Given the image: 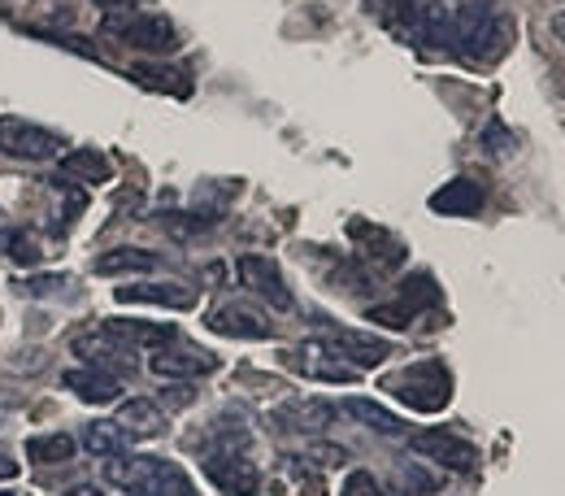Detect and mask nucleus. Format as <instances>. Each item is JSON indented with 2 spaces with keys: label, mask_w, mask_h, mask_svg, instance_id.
Wrapping results in <instances>:
<instances>
[{
  "label": "nucleus",
  "mask_w": 565,
  "mask_h": 496,
  "mask_svg": "<svg viewBox=\"0 0 565 496\" xmlns=\"http://www.w3.org/2000/svg\"><path fill=\"white\" fill-rule=\"evenodd\" d=\"M452 44L461 57L470 62H495L509 44V22L504 13L495 9V0H470L457 9V22H452Z\"/></svg>",
  "instance_id": "f257e3e1"
},
{
  "label": "nucleus",
  "mask_w": 565,
  "mask_h": 496,
  "mask_svg": "<svg viewBox=\"0 0 565 496\" xmlns=\"http://www.w3.org/2000/svg\"><path fill=\"white\" fill-rule=\"evenodd\" d=\"M383 388H387L401 405H409V410H418V414H439V410L452 401V374H448L444 361H435V357H430V361H414V366L387 374Z\"/></svg>",
  "instance_id": "f03ea898"
},
{
  "label": "nucleus",
  "mask_w": 565,
  "mask_h": 496,
  "mask_svg": "<svg viewBox=\"0 0 565 496\" xmlns=\"http://www.w3.org/2000/svg\"><path fill=\"white\" fill-rule=\"evenodd\" d=\"M105 31L109 35H118L122 44H131V49H140V53H174L179 49V31L166 22V18H157V13H114L109 22H105Z\"/></svg>",
  "instance_id": "7ed1b4c3"
},
{
  "label": "nucleus",
  "mask_w": 565,
  "mask_h": 496,
  "mask_svg": "<svg viewBox=\"0 0 565 496\" xmlns=\"http://www.w3.org/2000/svg\"><path fill=\"white\" fill-rule=\"evenodd\" d=\"M0 152L4 157H18V161H53L62 152V140L26 118H13V114H0Z\"/></svg>",
  "instance_id": "20e7f679"
},
{
  "label": "nucleus",
  "mask_w": 565,
  "mask_h": 496,
  "mask_svg": "<svg viewBox=\"0 0 565 496\" xmlns=\"http://www.w3.org/2000/svg\"><path fill=\"white\" fill-rule=\"evenodd\" d=\"M287 361H291L305 379H318V383H353L356 374H361V370L349 366L327 340H305V345H296Z\"/></svg>",
  "instance_id": "39448f33"
},
{
  "label": "nucleus",
  "mask_w": 565,
  "mask_h": 496,
  "mask_svg": "<svg viewBox=\"0 0 565 496\" xmlns=\"http://www.w3.org/2000/svg\"><path fill=\"white\" fill-rule=\"evenodd\" d=\"M201 466H205L213 488L226 496H253L262 488V471L244 453H210Z\"/></svg>",
  "instance_id": "423d86ee"
},
{
  "label": "nucleus",
  "mask_w": 565,
  "mask_h": 496,
  "mask_svg": "<svg viewBox=\"0 0 565 496\" xmlns=\"http://www.w3.org/2000/svg\"><path fill=\"white\" fill-rule=\"evenodd\" d=\"M148 370L157 379H201V374L217 370V357L196 349V345H161L148 357Z\"/></svg>",
  "instance_id": "0eeeda50"
},
{
  "label": "nucleus",
  "mask_w": 565,
  "mask_h": 496,
  "mask_svg": "<svg viewBox=\"0 0 565 496\" xmlns=\"http://www.w3.org/2000/svg\"><path fill=\"white\" fill-rule=\"evenodd\" d=\"M239 284L248 287V292H257L266 305H275V309H291V292L282 284V271L270 262V257H262V253H248V257H239Z\"/></svg>",
  "instance_id": "6e6552de"
},
{
  "label": "nucleus",
  "mask_w": 565,
  "mask_h": 496,
  "mask_svg": "<svg viewBox=\"0 0 565 496\" xmlns=\"http://www.w3.org/2000/svg\"><path fill=\"white\" fill-rule=\"evenodd\" d=\"M205 323H210V331L231 336V340H270V331H275V327H270L253 305H239V300L217 305Z\"/></svg>",
  "instance_id": "1a4fd4ad"
},
{
  "label": "nucleus",
  "mask_w": 565,
  "mask_h": 496,
  "mask_svg": "<svg viewBox=\"0 0 565 496\" xmlns=\"http://www.w3.org/2000/svg\"><path fill=\"white\" fill-rule=\"evenodd\" d=\"M409 448L418 453V457H430V462H439V466H448V471H470L475 466V444H466V440H457V435H448V431H418L414 440H409Z\"/></svg>",
  "instance_id": "9d476101"
},
{
  "label": "nucleus",
  "mask_w": 565,
  "mask_h": 496,
  "mask_svg": "<svg viewBox=\"0 0 565 496\" xmlns=\"http://www.w3.org/2000/svg\"><path fill=\"white\" fill-rule=\"evenodd\" d=\"M118 305H161V309H192L196 305V287L188 284H127L118 287Z\"/></svg>",
  "instance_id": "9b49d317"
},
{
  "label": "nucleus",
  "mask_w": 565,
  "mask_h": 496,
  "mask_svg": "<svg viewBox=\"0 0 565 496\" xmlns=\"http://www.w3.org/2000/svg\"><path fill=\"white\" fill-rule=\"evenodd\" d=\"M322 340L344 357L349 366H356V370H374V366H383L387 353H392V345H387V340L365 336V331H331V336H322Z\"/></svg>",
  "instance_id": "f8f14e48"
},
{
  "label": "nucleus",
  "mask_w": 565,
  "mask_h": 496,
  "mask_svg": "<svg viewBox=\"0 0 565 496\" xmlns=\"http://www.w3.org/2000/svg\"><path fill=\"white\" fill-rule=\"evenodd\" d=\"M62 383L71 388L78 401H87V405H109V401H118V379L109 374V370H100V366H78V370H66L62 374Z\"/></svg>",
  "instance_id": "ddd939ff"
},
{
  "label": "nucleus",
  "mask_w": 565,
  "mask_h": 496,
  "mask_svg": "<svg viewBox=\"0 0 565 496\" xmlns=\"http://www.w3.org/2000/svg\"><path fill=\"white\" fill-rule=\"evenodd\" d=\"M136 493H143V496H196V488H192V479H188L174 462H157V457H148V466H143Z\"/></svg>",
  "instance_id": "4468645a"
},
{
  "label": "nucleus",
  "mask_w": 565,
  "mask_h": 496,
  "mask_svg": "<svg viewBox=\"0 0 565 496\" xmlns=\"http://www.w3.org/2000/svg\"><path fill=\"white\" fill-rule=\"evenodd\" d=\"M483 205V188L475 179H448L435 197H430V210L435 213H448V218H466V213H479Z\"/></svg>",
  "instance_id": "2eb2a0df"
},
{
  "label": "nucleus",
  "mask_w": 565,
  "mask_h": 496,
  "mask_svg": "<svg viewBox=\"0 0 565 496\" xmlns=\"http://www.w3.org/2000/svg\"><path fill=\"white\" fill-rule=\"evenodd\" d=\"M62 179H74V183H109L114 179V166H109V157L100 152V148H74L62 157Z\"/></svg>",
  "instance_id": "dca6fc26"
},
{
  "label": "nucleus",
  "mask_w": 565,
  "mask_h": 496,
  "mask_svg": "<svg viewBox=\"0 0 565 496\" xmlns=\"http://www.w3.org/2000/svg\"><path fill=\"white\" fill-rule=\"evenodd\" d=\"M349 231H353L356 240L365 244L361 253H365V257H374L383 271H392V266H401V262H405V244H401L392 231H383V226H370V222H353Z\"/></svg>",
  "instance_id": "f3484780"
},
{
  "label": "nucleus",
  "mask_w": 565,
  "mask_h": 496,
  "mask_svg": "<svg viewBox=\"0 0 565 496\" xmlns=\"http://www.w3.org/2000/svg\"><path fill=\"white\" fill-rule=\"evenodd\" d=\"M74 353L83 357L87 366H96V361H122V366H127L131 349H127L109 327H96V331H87V336H74Z\"/></svg>",
  "instance_id": "a211bd4d"
},
{
  "label": "nucleus",
  "mask_w": 565,
  "mask_h": 496,
  "mask_svg": "<svg viewBox=\"0 0 565 496\" xmlns=\"http://www.w3.org/2000/svg\"><path fill=\"white\" fill-rule=\"evenodd\" d=\"M161 262L148 249H109V253L96 257V275H148Z\"/></svg>",
  "instance_id": "6ab92c4d"
},
{
  "label": "nucleus",
  "mask_w": 565,
  "mask_h": 496,
  "mask_svg": "<svg viewBox=\"0 0 565 496\" xmlns=\"http://www.w3.org/2000/svg\"><path fill=\"white\" fill-rule=\"evenodd\" d=\"M127 431L118 423H109V419H100V423H87V431H83V444H87V453L92 457H118L122 448H127Z\"/></svg>",
  "instance_id": "aec40b11"
},
{
  "label": "nucleus",
  "mask_w": 565,
  "mask_h": 496,
  "mask_svg": "<svg viewBox=\"0 0 565 496\" xmlns=\"http://www.w3.org/2000/svg\"><path fill=\"white\" fill-rule=\"evenodd\" d=\"M114 423L122 426L127 435H157V431L166 426V414H161L152 401H127Z\"/></svg>",
  "instance_id": "412c9836"
},
{
  "label": "nucleus",
  "mask_w": 565,
  "mask_h": 496,
  "mask_svg": "<svg viewBox=\"0 0 565 496\" xmlns=\"http://www.w3.org/2000/svg\"><path fill=\"white\" fill-rule=\"evenodd\" d=\"M335 419V410L327 401H291L279 414L282 426H296V431H322V426Z\"/></svg>",
  "instance_id": "4be33fe9"
},
{
  "label": "nucleus",
  "mask_w": 565,
  "mask_h": 496,
  "mask_svg": "<svg viewBox=\"0 0 565 496\" xmlns=\"http://www.w3.org/2000/svg\"><path fill=\"white\" fill-rule=\"evenodd\" d=\"M344 410L353 414V419H361V423L370 426V431H383V435H401L405 431V423L392 414V410H383L379 401H365V397H349L344 401Z\"/></svg>",
  "instance_id": "5701e85b"
},
{
  "label": "nucleus",
  "mask_w": 565,
  "mask_h": 496,
  "mask_svg": "<svg viewBox=\"0 0 565 496\" xmlns=\"http://www.w3.org/2000/svg\"><path fill=\"white\" fill-rule=\"evenodd\" d=\"M26 457L31 462H44V466H62V462H74V440L71 435H31L26 440Z\"/></svg>",
  "instance_id": "b1692460"
},
{
  "label": "nucleus",
  "mask_w": 565,
  "mask_h": 496,
  "mask_svg": "<svg viewBox=\"0 0 565 496\" xmlns=\"http://www.w3.org/2000/svg\"><path fill=\"white\" fill-rule=\"evenodd\" d=\"M179 66H131V78L143 83V87H157V92H174V96H188L192 92V74L183 78H170Z\"/></svg>",
  "instance_id": "393cba45"
},
{
  "label": "nucleus",
  "mask_w": 565,
  "mask_h": 496,
  "mask_svg": "<svg viewBox=\"0 0 565 496\" xmlns=\"http://www.w3.org/2000/svg\"><path fill=\"white\" fill-rule=\"evenodd\" d=\"M127 349L131 345H157V340H174V327H148V323H127V318H114V323H105Z\"/></svg>",
  "instance_id": "a878e982"
},
{
  "label": "nucleus",
  "mask_w": 565,
  "mask_h": 496,
  "mask_svg": "<svg viewBox=\"0 0 565 496\" xmlns=\"http://www.w3.org/2000/svg\"><path fill=\"white\" fill-rule=\"evenodd\" d=\"M340 496H383V488H379V479H374L370 471H353V475L344 479Z\"/></svg>",
  "instance_id": "bb28decb"
},
{
  "label": "nucleus",
  "mask_w": 565,
  "mask_h": 496,
  "mask_svg": "<svg viewBox=\"0 0 565 496\" xmlns=\"http://www.w3.org/2000/svg\"><path fill=\"white\" fill-rule=\"evenodd\" d=\"M9 257L22 262V266H31V262H40V249H35L31 235H9Z\"/></svg>",
  "instance_id": "cd10ccee"
},
{
  "label": "nucleus",
  "mask_w": 565,
  "mask_h": 496,
  "mask_svg": "<svg viewBox=\"0 0 565 496\" xmlns=\"http://www.w3.org/2000/svg\"><path fill=\"white\" fill-rule=\"evenodd\" d=\"M483 140H488V152H495V157L513 152V136H509L500 123H492V127H488V136H483Z\"/></svg>",
  "instance_id": "c85d7f7f"
},
{
  "label": "nucleus",
  "mask_w": 565,
  "mask_h": 496,
  "mask_svg": "<svg viewBox=\"0 0 565 496\" xmlns=\"http://www.w3.org/2000/svg\"><path fill=\"white\" fill-rule=\"evenodd\" d=\"M4 479H18V462L0 453V484H4Z\"/></svg>",
  "instance_id": "c756f323"
},
{
  "label": "nucleus",
  "mask_w": 565,
  "mask_h": 496,
  "mask_svg": "<svg viewBox=\"0 0 565 496\" xmlns=\"http://www.w3.org/2000/svg\"><path fill=\"white\" fill-rule=\"evenodd\" d=\"M62 496H105V493H100L96 484H74V488H66Z\"/></svg>",
  "instance_id": "7c9ffc66"
},
{
  "label": "nucleus",
  "mask_w": 565,
  "mask_h": 496,
  "mask_svg": "<svg viewBox=\"0 0 565 496\" xmlns=\"http://www.w3.org/2000/svg\"><path fill=\"white\" fill-rule=\"evenodd\" d=\"M553 31H557V35H562V40H565V9H562V13H557V18H553Z\"/></svg>",
  "instance_id": "2f4dec72"
},
{
  "label": "nucleus",
  "mask_w": 565,
  "mask_h": 496,
  "mask_svg": "<svg viewBox=\"0 0 565 496\" xmlns=\"http://www.w3.org/2000/svg\"><path fill=\"white\" fill-rule=\"evenodd\" d=\"M100 4H109V9H131V0H100Z\"/></svg>",
  "instance_id": "473e14b6"
},
{
  "label": "nucleus",
  "mask_w": 565,
  "mask_h": 496,
  "mask_svg": "<svg viewBox=\"0 0 565 496\" xmlns=\"http://www.w3.org/2000/svg\"><path fill=\"white\" fill-rule=\"evenodd\" d=\"M0 496H18V493H0Z\"/></svg>",
  "instance_id": "72a5a7b5"
},
{
  "label": "nucleus",
  "mask_w": 565,
  "mask_h": 496,
  "mask_svg": "<svg viewBox=\"0 0 565 496\" xmlns=\"http://www.w3.org/2000/svg\"><path fill=\"white\" fill-rule=\"evenodd\" d=\"M131 496H143V493H131Z\"/></svg>",
  "instance_id": "f704fd0d"
}]
</instances>
